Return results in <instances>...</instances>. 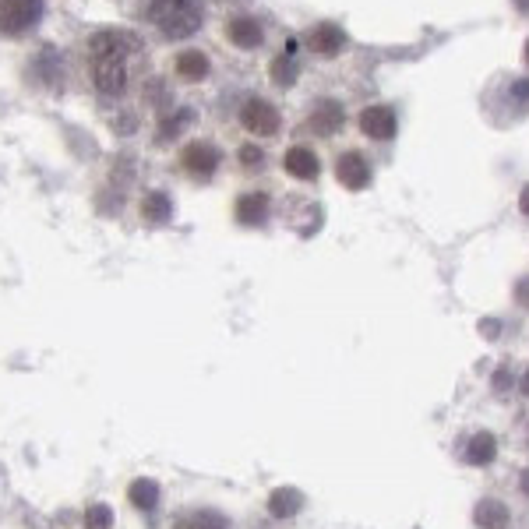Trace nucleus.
Masks as SVG:
<instances>
[{
    "label": "nucleus",
    "instance_id": "nucleus-8",
    "mask_svg": "<svg viewBox=\"0 0 529 529\" xmlns=\"http://www.w3.org/2000/svg\"><path fill=\"white\" fill-rule=\"evenodd\" d=\"M343 124H346V113H343V103H336V99H318L311 117H307V127H311L318 138L339 135V127Z\"/></svg>",
    "mask_w": 529,
    "mask_h": 529
},
{
    "label": "nucleus",
    "instance_id": "nucleus-26",
    "mask_svg": "<svg viewBox=\"0 0 529 529\" xmlns=\"http://www.w3.org/2000/svg\"><path fill=\"white\" fill-rule=\"evenodd\" d=\"M519 209H522V212H526V216H529V184L522 187V194H519Z\"/></svg>",
    "mask_w": 529,
    "mask_h": 529
},
{
    "label": "nucleus",
    "instance_id": "nucleus-20",
    "mask_svg": "<svg viewBox=\"0 0 529 529\" xmlns=\"http://www.w3.org/2000/svg\"><path fill=\"white\" fill-rule=\"evenodd\" d=\"M237 159H240V166H244L247 173H251V170H265V152H261L258 145H240Z\"/></svg>",
    "mask_w": 529,
    "mask_h": 529
},
{
    "label": "nucleus",
    "instance_id": "nucleus-1",
    "mask_svg": "<svg viewBox=\"0 0 529 529\" xmlns=\"http://www.w3.org/2000/svg\"><path fill=\"white\" fill-rule=\"evenodd\" d=\"M142 50L135 32L106 29L89 39V71L99 96L117 99L127 92V60Z\"/></svg>",
    "mask_w": 529,
    "mask_h": 529
},
{
    "label": "nucleus",
    "instance_id": "nucleus-29",
    "mask_svg": "<svg viewBox=\"0 0 529 529\" xmlns=\"http://www.w3.org/2000/svg\"><path fill=\"white\" fill-rule=\"evenodd\" d=\"M522 392H526V399H529V371L522 374Z\"/></svg>",
    "mask_w": 529,
    "mask_h": 529
},
{
    "label": "nucleus",
    "instance_id": "nucleus-7",
    "mask_svg": "<svg viewBox=\"0 0 529 529\" xmlns=\"http://www.w3.org/2000/svg\"><path fill=\"white\" fill-rule=\"evenodd\" d=\"M346 32L339 29L336 22H318L311 32H307V50L318 53V57H339L346 50Z\"/></svg>",
    "mask_w": 529,
    "mask_h": 529
},
{
    "label": "nucleus",
    "instance_id": "nucleus-14",
    "mask_svg": "<svg viewBox=\"0 0 529 529\" xmlns=\"http://www.w3.org/2000/svg\"><path fill=\"white\" fill-rule=\"evenodd\" d=\"M177 78H184V82H205L209 78V57L198 50H184L177 53Z\"/></svg>",
    "mask_w": 529,
    "mask_h": 529
},
{
    "label": "nucleus",
    "instance_id": "nucleus-21",
    "mask_svg": "<svg viewBox=\"0 0 529 529\" xmlns=\"http://www.w3.org/2000/svg\"><path fill=\"white\" fill-rule=\"evenodd\" d=\"M110 508L106 505H92L89 512H85V529H110Z\"/></svg>",
    "mask_w": 529,
    "mask_h": 529
},
{
    "label": "nucleus",
    "instance_id": "nucleus-18",
    "mask_svg": "<svg viewBox=\"0 0 529 529\" xmlns=\"http://www.w3.org/2000/svg\"><path fill=\"white\" fill-rule=\"evenodd\" d=\"M300 505H304L300 491H276L272 494V515H293V512H300Z\"/></svg>",
    "mask_w": 529,
    "mask_h": 529
},
{
    "label": "nucleus",
    "instance_id": "nucleus-4",
    "mask_svg": "<svg viewBox=\"0 0 529 529\" xmlns=\"http://www.w3.org/2000/svg\"><path fill=\"white\" fill-rule=\"evenodd\" d=\"M240 124H244L247 135L258 138H272L279 131V110L269 103V99H247L244 110H240Z\"/></svg>",
    "mask_w": 529,
    "mask_h": 529
},
{
    "label": "nucleus",
    "instance_id": "nucleus-3",
    "mask_svg": "<svg viewBox=\"0 0 529 529\" xmlns=\"http://www.w3.org/2000/svg\"><path fill=\"white\" fill-rule=\"evenodd\" d=\"M43 18V0H0V36H22Z\"/></svg>",
    "mask_w": 529,
    "mask_h": 529
},
{
    "label": "nucleus",
    "instance_id": "nucleus-16",
    "mask_svg": "<svg viewBox=\"0 0 529 529\" xmlns=\"http://www.w3.org/2000/svg\"><path fill=\"white\" fill-rule=\"evenodd\" d=\"M142 216L149 219V223H170L173 219V202H170V194L163 191H149L142 198Z\"/></svg>",
    "mask_w": 529,
    "mask_h": 529
},
{
    "label": "nucleus",
    "instance_id": "nucleus-2",
    "mask_svg": "<svg viewBox=\"0 0 529 529\" xmlns=\"http://www.w3.org/2000/svg\"><path fill=\"white\" fill-rule=\"evenodd\" d=\"M142 11L166 39H187L202 29V4L198 0H145Z\"/></svg>",
    "mask_w": 529,
    "mask_h": 529
},
{
    "label": "nucleus",
    "instance_id": "nucleus-27",
    "mask_svg": "<svg viewBox=\"0 0 529 529\" xmlns=\"http://www.w3.org/2000/svg\"><path fill=\"white\" fill-rule=\"evenodd\" d=\"M519 487H522V494L529 498V470H522V480H519Z\"/></svg>",
    "mask_w": 529,
    "mask_h": 529
},
{
    "label": "nucleus",
    "instance_id": "nucleus-28",
    "mask_svg": "<svg viewBox=\"0 0 529 529\" xmlns=\"http://www.w3.org/2000/svg\"><path fill=\"white\" fill-rule=\"evenodd\" d=\"M515 11H522V15H529V0H512Z\"/></svg>",
    "mask_w": 529,
    "mask_h": 529
},
{
    "label": "nucleus",
    "instance_id": "nucleus-6",
    "mask_svg": "<svg viewBox=\"0 0 529 529\" xmlns=\"http://www.w3.org/2000/svg\"><path fill=\"white\" fill-rule=\"evenodd\" d=\"M360 131H364L367 138H374V142H388V138H395V131H399L395 110L385 103L367 106V110L360 113Z\"/></svg>",
    "mask_w": 529,
    "mask_h": 529
},
{
    "label": "nucleus",
    "instance_id": "nucleus-10",
    "mask_svg": "<svg viewBox=\"0 0 529 529\" xmlns=\"http://www.w3.org/2000/svg\"><path fill=\"white\" fill-rule=\"evenodd\" d=\"M226 39H230L237 50H254V46H261V39H265V29H261L258 18L240 15V18H233V22L226 25Z\"/></svg>",
    "mask_w": 529,
    "mask_h": 529
},
{
    "label": "nucleus",
    "instance_id": "nucleus-13",
    "mask_svg": "<svg viewBox=\"0 0 529 529\" xmlns=\"http://www.w3.org/2000/svg\"><path fill=\"white\" fill-rule=\"evenodd\" d=\"M508 508L501 505L498 498H480L477 508H473V522H477L480 529H508Z\"/></svg>",
    "mask_w": 529,
    "mask_h": 529
},
{
    "label": "nucleus",
    "instance_id": "nucleus-25",
    "mask_svg": "<svg viewBox=\"0 0 529 529\" xmlns=\"http://www.w3.org/2000/svg\"><path fill=\"white\" fill-rule=\"evenodd\" d=\"M515 297H519V304H526V307H529V279H522L519 290H515Z\"/></svg>",
    "mask_w": 529,
    "mask_h": 529
},
{
    "label": "nucleus",
    "instance_id": "nucleus-24",
    "mask_svg": "<svg viewBox=\"0 0 529 529\" xmlns=\"http://www.w3.org/2000/svg\"><path fill=\"white\" fill-rule=\"evenodd\" d=\"M480 332H484L487 339H498V321H480Z\"/></svg>",
    "mask_w": 529,
    "mask_h": 529
},
{
    "label": "nucleus",
    "instance_id": "nucleus-22",
    "mask_svg": "<svg viewBox=\"0 0 529 529\" xmlns=\"http://www.w3.org/2000/svg\"><path fill=\"white\" fill-rule=\"evenodd\" d=\"M187 120H191V110H177V117L166 120V124L159 127V142H170V138H177V131L187 124Z\"/></svg>",
    "mask_w": 529,
    "mask_h": 529
},
{
    "label": "nucleus",
    "instance_id": "nucleus-23",
    "mask_svg": "<svg viewBox=\"0 0 529 529\" xmlns=\"http://www.w3.org/2000/svg\"><path fill=\"white\" fill-rule=\"evenodd\" d=\"M505 385H512V374H508L505 367H501V371L494 374V388H498V392H505Z\"/></svg>",
    "mask_w": 529,
    "mask_h": 529
},
{
    "label": "nucleus",
    "instance_id": "nucleus-5",
    "mask_svg": "<svg viewBox=\"0 0 529 529\" xmlns=\"http://www.w3.org/2000/svg\"><path fill=\"white\" fill-rule=\"evenodd\" d=\"M223 156L212 142H191L184 152H180V166L191 180H212V173L219 170Z\"/></svg>",
    "mask_w": 529,
    "mask_h": 529
},
{
    "label": "nucleus",
    "instance_id": "nucleus-17",
    "mask_svg": "<svg viewBox=\"0 0 529 529\" xmlns=\"http://www.w3.org/2000/svg\"><path fill=\"white\" fill-rule=\"evenodd\" d=\"M272 82L283 85V89H290V85L297 82V57H293V46L283 53V57L272 60Z\"/></svg>",
    "mask_w": 529,
    "mask_h": 529
},
{
    "label": "nucleus",
    "instance_id": "nucleus-11",
    "mask_svg": "<svg viewBox=\"0 0 529 529\" xmlns=\"http://www.w3.org/2000/svg\"><path fill=\"white\" fill-rule=\"evenodd\" d=\"M269 194H261V191H251V194H240L237 198V209H233V216L240 219L244 226H261L265 219H269Z\"/></svg>",
    "mask_w": 529,
    "mask_h": 529
},
{
    "label": "nucleus",
    "instance_id": "nucleus-19",
    "mask_svg": "<svg viewBox=\"0 0 529 529\" xmlns=\"http://www.w3.org/2000/svg\"><path fill=\"white\" fill-rule=\"evenodd\" d=\"M180 529H230V526L216 512H194L187 522H180Z\"/></svg>",
    "mask_w": 529,
    "mask_h": 529
},
{
    "label": "nucleus",
    "instance_id": "nucleus-15",
    "mask_svg": "<svg viewBox=\"0 0 529 529\" xmlns=\"http://www.w3.org/2000/svg\"><path fill=\"white\" fill-rule=\"evenodd\" d=\"M494 459H498V441H494V434L480 431L466 441V462L470 466H491Z\"/></svg>",
    "mask_w": 529,
    "mask_h": 529
},
{
    "label": "nucleus",
    "instance_id": "nucleus-9",
    "mask_svg": "<svg viewBox=\"0 0 529 529\" xmlns=\"http://www.w3.org/2000/svg\"><path fill=\"white\" fill-rule=\"evenodd\" d=\"M336 177L346 191H364V187L371 184V163H367L360 152H343V156L336 159Z\"/></svg>",
    "mask_w": 529,
    "mask_h": 529
},
{
    "label": "nucleus",
    "instance_id": "nucleus-30",
    "mask_svg": "<svg viewBox=\"0 0 529 529\" xmlns=\"http://www.w3.org/2000/svg\"><path fill=\"white\" fill-rule=\"evenodd\" d=\"M526 64H529V39H526Z\"/></svg>",
    "mask_w": 529,
    "mask_h": 529
},
{
    "label": "nucleus",
    "instance_id": "nucleus-12",
    "mask_svg": "<svg viewBox=\"0 0 529 529\" xmlns=\"http://www.w3.org/2000/svg\"><path fill=\"white\" fill-rule=\"evenodd\" d=\"M283 166H286V173L297 180H318V173H321L318 156H314L307 145H293V149L283 156Z\"/></svg>",
    "mask_w": 529,
    "mask_h": 529
}]
</instances>
